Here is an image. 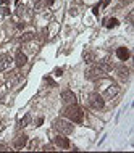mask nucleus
<instances>
[{
  "instance_id": "f257e3e1",
  "label": "nucleus",
  "mask_w": 134,
  "mask_h": 153,
  "mask_svg": "<svg viewBox=\"0 0 134 153\" xmlns=\"http://www.w3.org/2000/svg\"><path fill=\"white\" fill-rule=\"evenodd\" d=\"M61 116L68 118L69 121H73V123H78V124H81L82 119H84V111L79 105L76 103H69L68 106L61 110Z\"/></svg>"
},
{
  "instance_id": "f03ea898",
  "label": "nucleus",
  "mask_w": 134,
  "mask_h": 153,
  "mask_svg": "<svg viewBox=\"0 0 134 153\" xmlns=\"http://www.w3.org/2000/svg\"><path fill=\"white\" fill-rule=\"evenodd\" d=\"M53 127L57 129L58 132H61V134H71L74 131V126L69 123V121H66V119H55L53 121Z\"/></svg>"
},
{
  "instance_id": "7ed1b4c3",
  "label": "nucleus",
  "mask_w": 134,
  "mask_h": 153,
  "mask_svg": "<svg viewBox=\"0 0 134 153\" xmlns=\"http://www.w3.org/2000/svg\"><path fill=\"white\" fill-rule=\"evenodd\" d=\"M89 105L90 108L94 110H103V105H105V100H103V97L97 92H92L89 95Z\"/></svg>"
},
{
  "instance_id": "20e7f679",
  "label": "nucleus",
  "mask_w": 134,
  "mask_h": 153,
  "mask_svg": "<svg viewBox=\"0 0 134 153\" xmlns=\"http://www.w3.org/2000/svg\"><path fill=\"white\" fill-rule=\"evenodd\" d=\"M105 72L102 71L99 66H89V68L86 69V72H84V76H86V79H89V81H95V79H100L102 76H103Z\"/></svg>"
},
{
  "instance_id": "39448f33",
  "label": "nucleus",
  "mask_w": 134,
  "mask_h": 153,
  "mask_svg": "<svg viewBox=\"0 0 134 153\" xmlns=\"http://www.w3.org/2000/svg\"><path fill=\"white\" fill-rule=\"evenodd\" d=\"M116 74H118V77H121L123 81H128L129 76H131L129 66H126V64H118L116 66Z\"/></svg>"
},
{
  "instance_id": "423d86ee",
  "label": "nucleus",
  "mask_w": 134,
  "mask_h": 153,
  "mask_svg": "<svg viewBox=\"0 0 134 153\" xmlns=\"http://www.w3.org/2000/svg\"><path fill=\"white\" fill-rule=\"evenodd\" d=\"M61 100L65 102L66 105H69V103H76V95H74L69 89H65L63 92H61Z\"/></svg>"
},
{
  "instance_id": "0eeeda50",
  "label": "nucleus",
  "mask_w": 134,
  "mask_h": 153,
  "mask_svg": "<svg viewBox=\"0 0 134 153\" xmlns=\"http://www.w3.org/2000/svg\"><path fill=\"white\" fill-rule=\"evenodd\" d=\"M53 144L57 145L58 148H63V150H66V148L71 147L69 140L66 139V137H63V135H57V137H55V140H53Z\"/></svg>"
},
{
  "instance_id": "6e6552de",
  "label": "nucleus",
  "mask_w": 134,
  "mask_h": 153,
  "mask_svg": "<svg viewBox=\"0 0 134 153\" xmlns=\"http://www.w3.org/2000/svg\"><path fill=\"white\" fill-rule=\"evenodd\" d=\"M118 92H120V87H118L116 84H112L110 87H107L105 90H103V97H105V98H113V97L118 95Z\"/></svg>"
},
{
  "instance_id": "1a4fd4ad",
  "label": "nucleus",
  "mask_w": 134,
  "mask_h": 153,
  "mask_svg": "<svg viewBox=\"0 0 134 153\" xmlns=\"http://www.w3.org/2000/svg\"><path fill=\"white\" fill-rule=\"evenodd\" d=\"M99 68H100L103 72H110L112 69L115 68V64L110 61V58H103V60L99 61Z\"/></svg>"
},
{
  "instance_id": "9d476101",
  "label": "nucleus",
  "mask_w": 134,
  "mask_h": 153,
  "mask_svg": "<svg viewBox=\"0 0 134 153\" xmlns=\"http://www.w3.org/2000/svg\"><path fill=\"white\" fill-rule=\"evenodd\" d=\"M26 61H28V56H26L23 52L18 50L16 55H15V64H16L18 68H21V66H24V64H26Z\"/></svg>"
},
{
  "instance_id": "9b49d317",
  "label": "nucleus",
  "mask_w": 134,
  "mask_h": 153,
  "mask_svg": "<svg viewBox=\"0 0 134 153\" xmlns=\"http://www.w3.org/2000/svg\"><path fill=\"white\" fill-rule=\"evenodd\" d=\"M26 144H28V137H26L24 134H23V135H20V137H16V139L13 140V147H15L16 150L23 148V147H24Z\"/></svg>"
},
{
  "instance_id": "f8f14e48",
  "label": "nucleus",
  "mask_w": 134,
  "mask_h": 153,
  "mask_svg": "<svg viewBox=\"0 0 134 153\" xmlns=\"http://www.w3.org/2000/svg\"><path fill=\"white\" fill-rule=\"evenodd\" d=\"M116 56H118L121 61H126V60H129L131 53H129V50H128L126 47H120V48L116 50Z\"/></svg>"
},
{
  "instance_id": "ddd939ff",
  "label": "nucleus",
  "mask_w": 134,
  "mask_h": 153,
  "mask_svg": "<svg viewBox=\"0 0 134 153\" xmlns=\"http://www.w3.org/2000/svg\"><path fill=\"white\" fill-rule=\"evenodd\" d=\"M12 61H13V58L10 55H3V56H2V60H0V69H2V71H5V69L12 64Z\"/></svg>"
},
{
  "instance_id": "4468645a",
  "label": "nucleus",
  "mask_w": 134,
  "mask_h": 153,
  "mask_svg": "<svg viewBox=\"0 0 134 153\" xmlns=\"http://www.w3.org/2000/svg\"><path fill=\"white\" fill-rule=\"evenodd\" d=\"M118 24H120V21H118L116 18H108V20H103V26H105V28H108V29L116 28Z\"/></svg>"
},
{
  "instance_id": "2eb2a0df",
  "label": "nucleus",
  "mask_w": 134,
  "mask_h": 153,
  "mask_svg": "<svg viewBox=\"0 0 134 153\" xmlns=\"http://www.w3.org/2000/svg\"><path fill=\"white\" fill-rule=\"evenodd\" d=\"M29 123H31V114H26V116L23 118V119H21L20 123H18V127H26V126H28Z\"/></svg>"
},
{
  "instance_id": "dca6fc26",
  "label": "nucleus",
  "mask_w": 134,
  "mask_h": 153,
  "mask_svg": "<svg viewBox=\"0 0 134 153\" xmlns=\"http://www.w3.org/2000/svg\"><path fill=\"white\" fill-rule=\"evenodd\" d=\"M34 39V34H33V32H26V34H23V36H21V42H24V44H26V42H29V40H33Z\"/></svg>"
},
{
  "instance_id": "f3484780",
  "label": "nucleus",
  "mask_w": 134,
  "mask_h": 153,
  "mask_svg": "<svg viewBox=\"0 0 134 153\" xmlns=\"http://www.w3.org/2000/svg\"><path fill=\"white\" fill-rule=\"evenodd\" d=\"M45 5H47V2H45V0H36L34 8H36V10H42V8H45Z\"/></svg>"
},
{
  "instance_id": "a211bd4d",
  "label": "nucleus",
  "mask_w": 134,
  "mask_h": 153,
  "mask_svg": "<svg viewBox=\"0 0 134 153\" xmlns=\"http://www.w3.org/2000/svg\"><path fill=\"white\" fill-rule=\"evenodd\" d=\"M28 148H29V150H37V148H39V140H37V139L31 140V144H29Z\"/></svg>"
},
{
  "instance_id": "6ab92c4d",
  "label": "nucleus",
  "mask_w": 134,
  "mask_h": 153,
  "mask_svg": "<svg viewBox=\"0 0 134 153\" xmlns=\"http://www.w3.org/2000/svg\"><path fill=\"white\" fill-rule=\"evenodd\" d=\"M84 60H86V63H92V61H94V55H92V53H89V52H87V53H84Z\"/></svg>"
},
{
  "instance_id": "aec40b11",
  "label": "nucleus",
  "mask_w": 134,
  "mask_h": 153,
  "mask_svg": "<svg viewBox=\"0 0 134 153\" xmlns=\"http://www.w3.org/2000/svg\"><path fill=\"white\" fill-rule=\"evenodd\" d=\"M39 39H41V40H42V42H44V40H45V39H47V29H45V28H44V29H42V31H41V32H39Z\"/></svg>"
},
{
  "instance_id": "412c9836",
  "label": "nucleus",
  "mask_w": 134,
  "mask_h": 153,
  "mask_svg": "<svg viewBox=\"0 0 134 153\" xmlns=\"http://www.w3.org/2000/svg\"><path fill=\"white\" fill-rule=\"evenodd\" d=\"M0 13H2V15H10V10L8 8H7V5H2V7H0Z\"/></svg>"
},
{
  "instance_id": "4be33fe9",
  "label": "nucleus",
  "mask_w": 134,
  "mask_h": 153,
  "mask_svg": "<svg viewBox=\"0 0 134 153\" xmlns=\"http://www.w3.org/2000/svg\"><path fill=\"white\" fill-rule=\"evenodd\" d=\"M45 82H47L49 85H52V87H55V85H57V82H55V81H52V77H49V76H45Z\"/></svg>"
},
{
  "instance_id": "5701e85b",
  "label": "nucleus",
  "mask_w": 134,
  "mask_h": 153,
  "mask_svg": "<svg viewBox=\"0 0 134 153\" xmlns=\"http://www.w3.org/2000/svg\"><path fill=\"white\" fill-rule=\"evenodd\" d=\"M100 7H102V2H100V3H97L95 7L92 8V13H94V15H99V8H100Z\"/></svg>"
},
{
  "instance_id": "b1692460",
  "label": "nucleus",
  "mask_w": 134,
  "mask_h": 153,
  "mask_svg": "<svg viewBox=\"0 0 134 153\" xmlns=\"http://www.w3.org/2000/svg\"><path fill=\"white\" fill-rule=\"evenodd\" d=\"M44 150L45 152H52V150H55V147H52V145H44Z\"/></svg>"
},
{
  "instance_id": "393cba45",
  "label": "nucleus",
  "mask_w": 134,
  "mask_h": 153,
  "mask_svg": "<svg viewBox=\"0 0 134 153\" xmlns=\"http://www.w3.org/2000/svg\"><path fill=\"white\" fill-rule=\"evenodd\" d=\"M55 74H57V76H61V74H63V69H55Z\"/></svg>"
},
{
  "instance_id": "a878e982",
  "label": "nucleus",
  "mask_w": 134,
  "mask_h": 153,
  "mask_svg": "<svg viewBox=\"0 0 134 153\" xmlns=\"http://www.w3.org/2000/svg\"><path fill=\"white\" fill-rule=\"evenodd\" d=\"M133 15H134V13H133V12H131V13H129V15H128V21H129V23H133Z\"/></svg>"
},
{
  "instance_id": "bb28decb",
  "label": "nucleus",
  "mask_w": 134,
  "mask_h": 153,
  "mask_svg": "<svg viewBox=\"0 0 134 153\" xmlns=\"http://www.w3.org/2000/svg\"><path fill=\"white\" fill-rule=\"evenodd\" d=\"M42 123H44V118H39V119H37V123H36V124H37V126H41Z\"/></svg>"
},
{
  "instance_id": "cd10ccee",
  "label": "nucleus",
  "mask_w": 134,
  "mask_h": 153,
  "mask_svg": "<svg viewBox=\"0 0 134 153\" xmlns=\"http://www.w3.org/2000/svg\"><path fill=\"white\" fill-rule=\"evenodd\" d=\"M108 3H110V0H103V2H102V7H107Z\"/></svg>"
},
{
  "instance_id": "c85d7f7f",
  "label": "nucleus",
  "mask_w": 134,
  "mask_h": 153,
  "mask_svg": "<svg viewBox=\"0 0 134 153\" xmlns=\"http://www.w3.org/2000/svg\"><path fill=\"white\" fill-rule=\"evenodd\" d=\"M23 28H24V23H20V24L16 26V29H23Z\"/></svg>"
},
{
  "instance_id": "c756f323",
  "label": "nucleus",
  "mask_w": 134,
  "mask_h": 153,
  "mask_svg": "<svg viewBox=\"0 0 134 153\" xmlns=\"http://www.w3.org/2000/svg\"><path fill=\"white\" fill-rule=\"evenodd\" d=\"M0 150H10V148L7 147V145H0Z\"/></svg>"
},
{
  "instance_id": "7c9ffc66",
  "label": "nucleus",
  "mask_w": 134,
  "mask_h": 153,
  "mask_svg": "<svg viewBox=\"0 0 134 153\" xmlns=\"http://www.w3.org/2000/svg\"><path fill=\"white\" fill-rule=\"evenodd\" d=\"M53 2H55V0H47V5H53Z\"/></svg>"
},
{
  "instance_id": "2f4dec72",
  "label": "nucleus",
  "mask_w": 134,
  "mask_h": 153,
  "mask_svg": "<svg viewBox=\"0 0 134 153\" xmlns=\"http://www.w3.org/2000/svg\"><path fill=\"white\" fill-rule=\"evenodd\" d=\"M8 3V0H2V5H7Z\"/></svg>"
},
{
  "instance_id": "473e14b6",
  "label": "nucleus",
  "mask_w": 134,
  "mask_h": 153,
  "mask_svg": "<svg viewBox=\"0 0 134 153\" xmlns=\"http://www.w3.org/2000/svg\"><path fill=\"white\" fill-rule=\"evenodd\" d=\"M15 2H16V3H18V2H20V0H15Z\"/></svg>"
}]
</instances>
